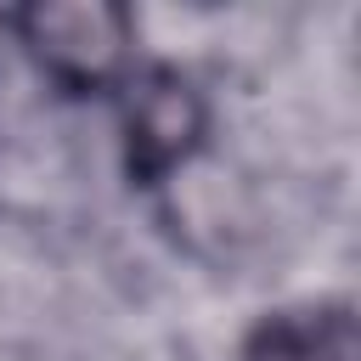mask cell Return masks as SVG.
I'll return each mask as SVG.
<instances>
[{
  "label": "cell",
  "mask_w": 361,
  "mask_h": 361,
  "mask_svg": "<svg viewBox=\"0 0 361 361\" xmlns=\"http://www.w3.org/2000/svg\"><path fill=\"white\" fill-rule=\"evenodd\" d=\"M6 28L68 96H113L135 68V23L107 0H39L11 11Z\"/></svg>",
  "instance_id": "6da1fadb"
},
{
  "label": "cell",
  "mask_w": 361,
  "mask_h": 361,
  "mask_svg": "<svg viewBox=\"0 0 361 361\" xmlns=\"http://www.w3.org/2000/svg\"><path fill=\"white\" fill-rule=\"evenodd\" d=\"M113 96H118V147L130 186H164L175 169L197 158L209 135V102L180 68L135 62Z\"/></svg>",
  "instance_id": "7a4b0ae2"
},
{
  "label": "cell",
  "mask_w": 361,
  "mask_h": 361,
  "mask_svg": "<svg viewBox=\"0 0 361 361\" xmlns=\"http://www.w3.org/2000/svg\"><path fill=\"white\" fill-rule=\"evenodd\" d=\"M243 361H361V333L350 305H293L254 322Z\"/></svg>",
  "instance_id": "3957f363"
}]
</instances>
